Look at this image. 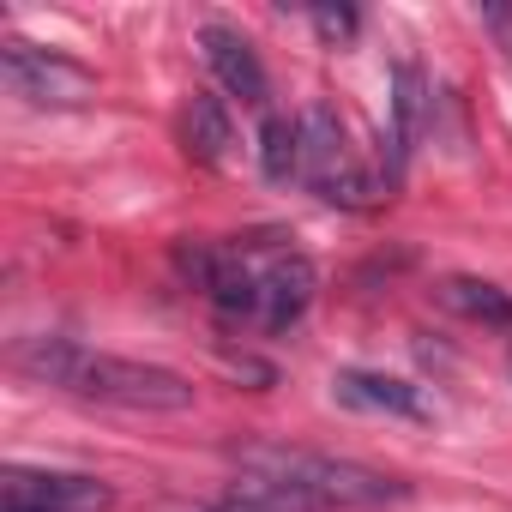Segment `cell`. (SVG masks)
I'll return each instance as SVG.
<instances>
[{"label": "cell", "mask_w": 512, "mask_h": 512, "mask_svg": "<svg viewBox=\"0 0 512 512\" xmlns=\"http://www.w3.org/2000/svg\"><path fill=\"white\" fill-rule=\"evenodd\" d=\"M13 368L43 380V386H61L85 404H109V410H145V416L193 410V386L175 368L133 362V356H103V350L73 344V338H31V344H19Z\"/></svg>", "instance_id": "obj_1"}, {"label": "cell", "mask_w": 512, "mask_h": 512, "mask_svg": "<svg viewBox=\"0 0 512 512\" xmlns=\"http://www.w3.org/2000/svg\"><path fill=\"white\" fill-rule=\"evenodd\" d=\"M235 470L241 482L284 494L302 512H374V506H398L410 500V482L356 464V458H332V452H308V446H278V440H253L235 446Z\"/></svg>", "instance_id": "obj_2"}, {"label": "cell", "mask_w": 512, "mask_h": 512, "mask_svg": "<svg viewBox=\"0 0 512 512\" xmlns=\"http://www.w3.org/2000/svg\"><path fill=\"white\" fill-rule=\"evenodd\" d=\"M296 127H302V181H308L326 205H344V211L374 205V181H368V169L356 163L338 109H332V103H308Z\"/></svg>", "instance_id": "obj_3"}, {"label": "cell", "mask_w": 512, "mask_h": 512, "mask_svg": "<svg viewBox=\"0 0 512 512\" xmlns=\"http://www.w3.org/2000/svg\"><path fill=\"white\" fill-rule=\"evenodd\" d=\"M0 79H7L13 97L37 103V109H79L91 91H97V73L55 55V49H37L25 37H7L0 43Z\"/></svg>", "instance_id": "obj_4"}, {"label": "cell", "mask_w": 512, "mask_h": 512, "mask_svg": "<svg viewBox=\"0 0 512 512\" xmlns=\"http://www.w3.org/2000/svg\"><path fill=\"white\" fill-rule=\"evenodd\" d=\"M181 278L229 320H260V266H247V247L217 241H181L175 247Z\"/></svg>", "instance_id": "obj_5"}, {"label": "cell", "mask_w": 512, "mask_h": 512, "mask_svg": "<svg viewBox=\"0 0 512 512\" xmlns=\"http://www.w3.org/2000/svg\"><path fill=\"white\" fill-rule=\"evenodd\" d=\"M7 512H109L115 488L85 470H7Z\"/></svg>", "instance_id": "obj_6"}, {"label": "cell", "mask_w": 512, "mask_h": 512, "mask_svg": "<svg viewBox=\"0 0 512 512\" xmlns=\"http://www.w3.org/2000/svg\"><path fill=\"white\" fill-rule=\"evenodd\" d=\"M332 398L344 410H362V416H398V422H428V398L422 386L398 380V374H374V368H338L332 374Z\"/></svg>", "instance_id": "obj_7"}, {"label": "cell", "mask_w": 512, "mask_h": 512, "mask_svg": "<svg viewBox=\"0 0 512 512\" xmlns=\"http://www.w3.org/2000/svg\"><path fill=\"white\" fill-rule=\"evenodd\" d=\"M314 290H320V272H314L308 253H272V260L260 266V326L266 332H290L308 314Z\"/></svg>", "instance_id": "obj_8"}, {"label": "cell", "mask_w": 512, "mask_h": 512, "mask_svg": "<svg viewBox=\"0 0 512 512\" xmlns=\"http://www.w3.org/2000/svg\"><path fill=\"white\" fill-rule=\"evenodd\" d=\"M199 49H205V67L217 73V85H223L229 97H241L247 109H266L272 85H266V67H260V55H253V43H247L241 31L205 25V31H199Z\"/></svg>", "instance_id": "obj_9"}, {"label": "cell", "mask_w": 512, "mask_h": 512, "mask_svg": "<svg viewBox=\"0 0 512 512\" xmlns=\"http://www.w3.org/2000/svg\"><path fill=\"white\" fill-rule=\"evenodd\" d=\"M422 115H428V85H422V67L398 61L392 73V181L404 175L416 139H422Z\"/></svg>", "instance_id": "obj_10"}, {"label": "cell", "mask_w": 512, "mask_h": 512, "mask_svg": "<svg viewBox=\"0 0 512 512\" xmlns=\"http://www.w3.org/2000/svg\"><path fill=\"white\" fill-rule=\"evenodd\" d=\"M181 145H187V157H199V163H223V157H229L235 121H229L223 97H211V91H193V97H187V109H181Z\"/></svg>", "instance_id": "obj_11"}, {"label": "cell", "mask_w": 512, "mask_h": 512, "mask_svg": "<svg viewBox=\"0 0 512 512\" xmlns=\"http://www.w3.org/2000/svg\"><path fill=\"white\" fill-rule=\"evenodd\" d=\"M440 302L464 320H482V326H512V296L488 278H446L440 284Z\"/></svg>", "instance_id": "obj_12"}, {"label": "cell", "mask_w": 512, "mask_h": 512, "mask_svg": "<svg viewBox=\"0 0 512 512\" xmlns=\"http://www.w3.org/2000/svg\"><path fill=\"white\" fill-rule=\"evenodd\" d=\"M260 169L266 181H302V127L284 115H266L260 127Z\"/></svg>", "instance_id": "obj_13"}, {"label": "cell", "mask_w": 512, "mask_h": 512, "mask_svg": "<svg viewBox=\"0 0 512 512\" xmlns=\"http://www.w3.org/2000/svg\"><path fill=\"white\" fill-rule=\"evenodd\" d=\"M205 512H302V506H290L284 494H266V488H253V482H235L217 506H205Z\"/></svg>", "instance_id": "obj_14"}, {"label": "cell", "mask_w": 512, "mask_h": 512, "mask_svg": "<svg viewBox=\"0 0 512 512\" xmlns=\"http://www.w3.org/2000/svg\"><path fill=\"white\" fill-rule=\"evenodd\" d=\"M314 25H320V37H332V43H344V37H356V13H332V7H314Z\"/></svg>", "instance_id": "obj_15"}]
</instances>
